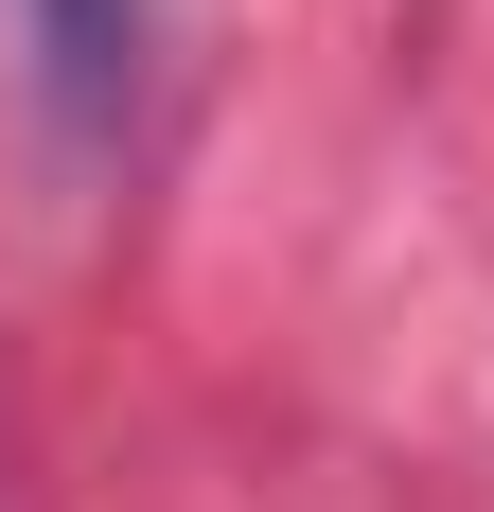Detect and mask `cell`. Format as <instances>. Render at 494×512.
<instances>
[{"label": "cell", "mask_w": 494, "mask_h": 512, "mask_svg": "<svg viewBox=\"0 0 494 512\" xmlns=\"http://www.w3.org/2000/svg\"><path fill=\"white\" fill-rule=\"evenodd\" d=\"M142 53H159V0H36V71H53L71 124H106L142 89Z\"/></svg>", "instance_id": "6da1fadb"}]
</instances>
